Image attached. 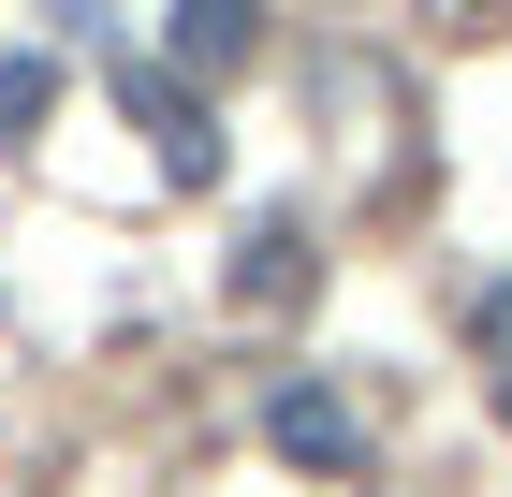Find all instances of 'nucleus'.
I'll return each instance as SVG.
<instances>
[{
  "mask_svg": "<svg viewBox=\"0 0 512 497\" xmlns=\"http://www.w3.org/2000/svg\"><path fill=\"white\" fill-rule=\"evenodd\" d=\"M118 103H132V132H147V161L176 176V191H205V176H220V117H205L191 74H161V59H132V44H118Z\"/></svg>",
  "mask_w": 512,
  "mask_h": 497,
  "instance_id": "1",
  "label": "nucleus"
},
{
  "mask_svg": "<svg viewBox=\"0 0 512 497\" xmlns=\"http://www.w3.org/2000/svg\"><path fill=\"white\" fill-rule=\"evenodd\" d=\"M264 454H278V468H308V483H366V424H352V395L278 381V395H264Z\"/></svg>",
  "mask_w": 512,
  "mask_h": 497,
  "instance_id": "2",
  "label": "nucleus"
},
{
  "mask_svg": "<svg viewBox=\"0 0 512 497\" xmlns=\"http://www.w3.org/2000/svg\"><path fill=\"white\" fill-rule=\"evenodd\" d=\"M264 44V0H161V74H191V88H220Z\"/></svg>",
  "mask_w": 512,
  "mask_h": 497,
  "instance_id": "3",
  "label": "nucleus"
},
{
  "mask_svg": "<svg viewBox=\"0 0 512 497\" xmlns=\"http://www.w3.org/2000/svg\"><path fill=\"white\" fill-rule=\"evenodd\" d=\"M308 293V220H249V249H235V307H293Z\"/></svg>",
  "mask_w": 512,
  "mask_h": 497,
  "instance_id": "4",
  "label": "nucleus"
},
{
  "mask_svg": "<svg viewBox=\"0 0 512 497\" xmlns=\"http://www.w3.org/2000/svg\"><path fill=\"white\" fill-rule=\"evenodd\" d=\"M44 103H59V59H44V44H15V59H0V147H30Z\"/></svg>",
  "mask_w": 512,
  "mask_h": 497,
  "instance_id": "5",
  "label": "nucleus"
},
{
  "mask_svg": "<svg viewBox=\"0 0 512 497\" xmlns=\"http://www.w3.org/2000/svg\"><path fill=\"white\" fill-rule=\"evenodd\" d=\"M469 351H483V366H512V278H483V293H469Z\"/></svg>",
  "mask_w": 512,
  "mask_h": 497,
  "instance_id": "6",
  "label": "nucleus"
}]
</instances>
